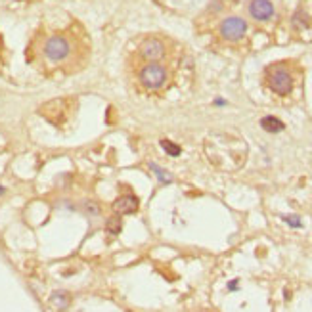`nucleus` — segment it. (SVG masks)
<instances>
[{"instance_id": "nucleus-1", "label": "nucleus", "mask_w": 312, "mask_h": 312, "mask_svg": "<svg viewBox=\"0 0 312 312\" xmlns=\"http://www.w3.org/2000/svg\"><path fill=\"white\" fill-rule=\"evenodd\" d=\"M205 155L217 169L236 170L247 159V144L230 134H213L205 140Z\"/></svg>"}, {"instance_id": "nucleus-2", "label": "nucleus", "mask_w": 312, "mask_h": 312, "mask_svg": "<svg viewBox=\"0 0 312 312\" xmlns=\"http://www.w3.org/2000/svg\"><path fill=\"white\" fill-rule=\"evenodd\" d=\"M42 54L52 64H61L73 54V42L67 35H52L42 44Z\"/></svg>"}, {"instance_id": "nucleus-3", "label": "nucleus", "mask_w": 312, "mask_h": 312, "mask_svg": "<svg viewBox=\"0 0 312 312\" xmlns=\"http://www.w3.org/2000/svg\"><path fill=\"white\" fill-rule=\"evenodd\" d=\"M167 79H169V71L165 66H161L159 61L146 64L138 73V81L146 90H159L161 86L167 83Z\"/></svg>"}, {"instance_id": "nucleus-4", "label": "nucleus", "mask_w": 312, "mask_h": 312, "mask_svg": "<svg viewBox=\"0 0 312 312\" xmlns=\"http://www.w3.org/2000/svg\"><path fill=\"white\" fill-rule=\"evenodd\" d=\"M247 33V23L245 19L237 18V16H232V18H226L222 23H220V35L226 38V40H232L236 42L239 38H243V35Z\"/></svg>"}, {"instance_id": "nucleus-5", "label": "nucleus", "mask_w": 312, "mask_h": 312, "mask_svg": "<svg viewBox=\"0 0 312 312\" xmlns=\"http://www.w3.org/2000/svg\"><path fill=\"white\" fill-rule=\"evenodd\" d=\"M268 85L276 94L287 96L293 88V79L285 69H272L268 75Z\"/></svg>"}, {"instance_id": "nucleus-6", "label": "nucleus", "mask_w": 312, "mask_h": 312, "mask_svg": "<svg viewBox=\"0 0 312 312\" xmlns=\"http://www.w3.org/2000/svg\"><path fill=\"white\" fill-rule=\"evenodd\" d=\"M165 56V44L159 38H146L140 44V57L148 64H155Z\"/></svg>"}, {"instance_id": "nucleus-7", "label": "nucleus", "mask_w": 312, "mask_h": 312, "mask_svg": "<svg viewBox=\"0 0 312 312\" xmlns=\"http://www.w3.org/2000/svg\"><path fill=\"white\" fill-rule=\"evenodd\" d=\"M249 14L257 21H266L274 16V4L270 0H251L249 4Z\"/></svg>"}, {"instance_id": "nucleus-8", "label": "nucleus", "mask_w": 312, "mask_h": 312, "mask_svg": "<svg viewBox=\"0 0 312 312\" xmlns=\"http://www.w3.org/2000/svg\"><path fill=\"white\" fill-rule=\"evenodd\" d=\"M136 209H138V198H136V196H131V194L117 198L113 203V211L117 215H131Z\"/></svg>"}, {"instance_id": "nucleus-9", "label": "nucleus", "mask_w": 312, "mask_h": 312, "mask_svg": "<svg viewBox=\"0 0 312 312\" xmlns=\"http://www.w3.org/2000/svg\"><path fill=\"white\" fill-rule=\"evenodd\" d=\"M261 127L265 129L266 133H282L285 129V124L280 119H276V117H263L261 119Z\"/></svg>"}, {"instance_id": "nucleus-10", "label": "nucleus", "mask_w": 312, "mask_h": 312, "mask_svg": "<svg viewBox=\"0 0 312 312\" xmlns=\"http://www.w3.org/2000/svg\"><path fill=\"white\" fill-rule=\"evenodd\" d=\"M150 169L155 172V176L159 178V182H163V184H170L172 182V174H170L169 170L161 169L159 165H155V163H150Z\"/></svg>"}, {"instance_id": "nucleus-11", "label": "nucleus", "mask_w": 312, "mask_h": 312, "mask_svg": "<svg viewBox=\"0 0 312 312\" xmlns=\"http://www.w3.org/2000/svg\"><path fill=\"white\" fill-rule=\"evenodd\" d=\"M161 148L169 153L170 157H178L180 153H182V148H180L178 144H172L170 140H167V138H163V140H161Z\"/></svg>"}, {"instance_id": "nucleus-12", "label": "nucleus", "mask_w": 312, "mask_h": 312, "mask_svg": "<svg viewBox=\"0 0 312 312\" xmlns=\"http://www.w3.org/2000/svg\"><path fill=\"white\" fill-rule=\"evenodd\" d=\"M121 228H123V224H121V218L119 217H111L107 220V224H105V230H107L111 236H117V234L121 232Z\"/></svg>"}, {"instance_id": "nucleus-13", "label": "nucleus", "mask_w": 312, "mask_h": 312, "mask_svg": "<svg viewBox=\"0 0 312 312\" xmlns=\"http://www.w3.org/2000/svg\"><path fill=\"white\" fill-rule=\"evenodd\" d=\"M284 220L289 224V226L293 228H301L303 226V222H301V218L297 217V215H287V217H284Z\"/></svg>"}, {"instance_id": "nucleus-14", "label": "nucleus", "mask_w": 312, "mask_h": 312, "mask_svg": "<svg viewBox=\"0 0 312 312\" xmlns=\"http://www.w3.org/2000/svg\"><path fill=\"white\" fill-rule=\"evenodd\" d=\"M85 209H86V213H90V215H98V213H100V207L96 205L94 201H86Z\"/></svg>"}, {"instance_id": "nucleus-15", "label": "nucleus", "mask_w": 312, "mask_h": 312, "mask_svg": "<svg viewBox=\"0 0 312 312\" xmlns=\"http://www.w3.org/2000/svg\"><path fill=\"white\" fill-rule=\"evenodd\" d=\"M228 287H230V289H232V291H234V289H237V280H234V282H232V284L228 285Z\"/></svg>"}, {"instance_id": "nucleus-16", "label": "nucleus", "mask_w": 312, "mask_h": 312, "mask_svg": "<svg viewBox=\"0 0 312 312\" xmlns=\"http://www.w3.org/2000/svg\"><path fill=\"white\" fill-rule=\"evenodd\" d=\"M2 192H4V188H2V184H0V196H2Z\"/></svg>"}]
</instances>
